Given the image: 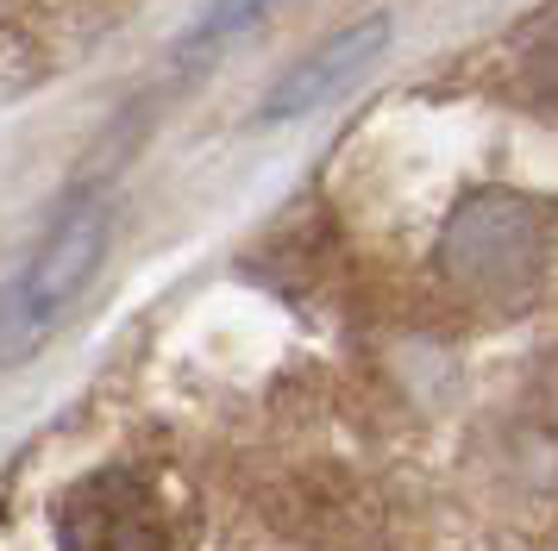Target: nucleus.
<instances>
[{"instance_id":"obj_6","label":"nucleus","mask_w":558,"mask_h":551,"mask_svg":"<svg viewBox=\"0 0 558 551\" xmlns=\"http://www.w3.org/2000/svg\"><path fill=\"white\" fill-rule=\"evenodd\" d=\"M514 82L539 107H558V7L514 32Z\"/></svg>"},{"instance_id":"obj_2","label":"nucleus","mask_w":558,"mask_h":551,"mask_svg":"<svg viewBox=\"0 0 558 551\" xmlns=\"http://www.w3.org/2000/svg\"><path fill=\"white\" fill-rule=\"evenodd\" d=\"M558 213L527 188H471L446 213L439 276L471 301H521L553 264Z\"/></svg>"},{"instance_id":"obj_4","label":"nucleus","mask_w":558,"mask_h":551,"mask_svg":"<svg viewBox=\"0 0 558 551\" xmlns=\"http://www.w3.org/2000/svg\"><path fill=\"white\" fill-rule=\"evenodd\" d=\"M389 32H396V20H389V13H364V20L327 32V38L307 50L302 63H289V70L277 75V88H270V95H264V107H257V125L302 120V113H314V107L339 100L352 82H364V75H371V63L389 50Z\"/></svg>"},{"instance_id":"obj_3","label":"nucleus","mask_w":558,"mask_h":551,"mask_svg":"<svg viewBox=\"0 0 558 551\" xmlns=\"http://www.w3.org/2000/svg\"><path fill=\"white\" fill-rule=\"evenodd\" d=\"M57 551H177V526L145 476L101 470L63 495Z\"/></svg>"},{"instance_id":"obj_1","label":"nucleus","mask_w":558,"mask_h":551,"mask_svg":"<svg viewBox=\"0 0 558 551\" xmlns=\"http://www.w3.org/2000/svg\"><path fill=\"white\" fill-rule=\"evenodd\" d=\"M107 250H113V200L82 188L51 220V232L38 238V250L0 289V370L26 364L32 351H45L76 320V307L95 289Z\"/></svg>"},{"instance_id":"obj_5","label":"nucleus","mask_w":558,"mask_h":551,"mask_svg":"<svg viewBox=\"0 0 558 551\" xmlns=\"http://www.w3.org/2000/svg\"><path fill=\"white\" fill-rule=\"evenodd\" d=\"M277 7H282V0H207V13L189 25V32H182L177 57H182V63H202V57H214L220 45L245 38L252 25H264Z\"/></svg>"}]
</instances>
